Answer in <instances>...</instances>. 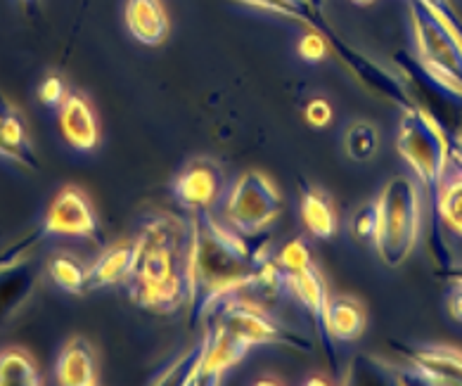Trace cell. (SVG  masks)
<instances>
[{"label": "cell", "mask_w": 462, "mask_h": 386, "mask_svg": "<svg viewBox=\"0 0 462 386\" xmlns=\"http://www.w3.org/2000/svg\"><path fill=\"white\" fill-rule=\"evenodd\" d=\"M190 325L197 327L228 297L249 290L256 263L273 256L266 242L254 247L247 234L209 214L192 211L190 218Z\"/></svg>", "instance_id": "1"}, {"label": "cell", "mask_w": 462, "mask_h": 386, "mask_svg": "<svg viewBox=\"0 0 462 386\" xmlns=\"http://www.w3.org/2000/svg\"><path fill=\"white\" fill-rule=\"evenodd\" d=\"M135 266L128 299L159 316H176L190 304V221L154 211L135 234Z\"/></svg>", "instance_id": "2"}, {"label": "cell", "mask_w": 462, "mask_h": 386, "mask_svg": "<svg viewBox=\"0 0 462 386\" xmlns=\"http://www.w3.org/2000/svg\"><path fill=\"white\" fill-rule=\"evenodd\" d=\"M396 150L403 161L411 166V171L418 178L431 211V249L434 259H439L441 268L448 266V259L441 252V237H439L437 202L441 192L443 178L448 173V138L441 133V128L420 112L418 107L403 109L399 121V135H396Z\"/></svg>", "instance_id": "3"}, {"label": "cell", "mask_w": 462, "mask_h": 386, "mask_svg": "<svg viewBox=\"0 0 462 386\" xmlns=\"http://www.w3.org/2000/svg\"><path fill=\"white\" fill-rule=\"evenodd\" d=\"M380 225L374 234V247L384 266L399 268L411 256L420 234V192L408 176L386 180L377 199Z\"/></svg>", "instance_id": "4"}, {"label": "cell", "mask_w": 462, "mask_h": 386, "mask_svg": "<svg viewBox=\"0 0 462 386\" xmlns=\"http://www.w3.org/2000/svg\"><path fill=\"white\" fill-rule=\"evenodd\" d=\"M209 320H216L233 335H237L242 342L249 346H282L299 351V354H310L313 344L299 329L290 327L278 317H273L268 310L261 308L249 299H242L240 294L228 297L223 304L216 306V310L209 316Z\"/></svg>", "instance_id": "5"}, {"label": "cell", "mask_w": 462, "mask_h": 386, "mask_svg": "<svg viewBox=\"0 0 462 386\" xmlns=\"http://www.w3.org/2000/svg\"><path fill=\"white\" fill-rule=\"evenodd\" d=\"M393 64L411 93L412 105L430 116L448 140L462 138V93H456L446 83L439 81L422 62L411 52L399 51Z\"/></svg>", "instance_id": "6"}, {"label": "cell", "mask_w": 462, "mask_h": 386, "mask_svg": "<svg viewBox=\"0 0 462 386\" xmlns=\"http://www.w3.org/2000/svg\"><path fill=\"white\" fill-rule=\"evenodd\" d=\"M408 10L418 60L439 81L462 93V41L420 0H411Z\"/></svg>", "instance_id": "7"}, {"label": "cell", "mask_w": 462, "mask_h": 386, "mask_svg": "<svg viewBox=\"0 0 462 386\" xmlns=\"http://www.w3.org/2000/svg\"><path fill=\"white\" fill-rule=\"evenodd\" d=\"M226 221L242 234H259L282 214V197L278 185L266 173H242L226 197Z\"/></svg>", "instance_id": "8"}, {"label": "cell", "mask_w": 462, "mask_h": 386, "mask_svg": "<svg viewBox=\"0 0 462 386\" xmlns=\"http://www.w3.org/2000/svg\"><path fill=\"white\" fill-rule=\"evenodd\" d=\"M310 29H318V32L325 33V39H328L329 43V51L342 60V64L354 74L356 81L361 83V86H365V90H370L373 96L382 97V100L393 105V107H401V112L415 107L411 93L405 88L403 78H401L399 74H393V71L384 69L382 64H377L374 60L363 55L361 51H356L351 43H346V41L329 26V22L325 20V14H320L316 20V24L310 26Z\"/></svg>", "instance_id": "9"}, {"label": "cell", "mask_w": 462, "mask_h": 386, "mask_svg": "<svg viewBox=\"0 0 462 386\" xmlns=\"http://www.w3.org/2000/svg\"><path fill=\"white\" fill-rule=\"evenodd\" d=\"M41 234L43 230H36L26 240L0 253V325L14 317V313L29 301L33 287L39 282L41 268L32 256V249Z\"/></svg>", "instance_id": "10"}, {"label": "cell", "mask_w": 462, "mask_h": 386, "mask_svg": "<svg viewBox=\"0 0 462 386\" xmlns=\"http://www.w3.org/2000/svg\"><path fill=\"white\" fill-rule=\"evenodd\" d=\"M43 234L58 237H79V240H100V223L88 195L81 188L67 185L55 195L45 211Z\"/></svg>", "instance_id": "11"}, {"label": "cell", "mask_w": 462, "mask_h": 386, "mask_svg": "<svg viewBox=\"0 0 462 386\" xmlns=\"http://www.w3.org/2000/svg\"><path fill=\"white\" fill-rule=\"evenodd\" d=\"M226 192V173L214 159H192L171 183V195L190 211L211 209Z\"/></svg>", "instance_id": "12"}, {"label": "cell", "mask_w": 462, "mask_h": 386, "mask_svg": "<svg viewBox=\"0 0 462 386\" xmlns=\"http://www.w3.org/2000/svg\"><path fill=\"white\" fill-rule=\"evenodd\" d=\"M411 367L415 384L424 386H462V351L450 346H408L392 344Z\"/></svg>", "instance_id": "13"}, {"label": "cell", "mask_w": 462, "mask_h": 386, "mask_svg": "<svg viewBox=\"0 0 462 386\" xmlns=\"http://www.w3.org/2000/svg\"><path fill=\"white\" fill-rule=\"evenodd\" d=\"M287 291H290L291 297L301 304V308L309 313L313 329H316V335L320 336V342H323L325 354H328L329 358V365L335 367V370H339V365H337L335 339H332V335H329L328 329V285H325L323 275H320V271L316 268V263L306 268V271L287 275Z\"/></svg>", "instance_id": "14"}, {"label": "cell", "mask_w": 462, "mask_h": 386, "mask_svg": "<svg viewBox=\"0 0 462 386\" xmlns=\"http://www.w3.org/2000/svg\"><path fill=\"white\" fill-rule=\"evenodd\" d=\"M204 358L202 370L197 377V386L221 384L223 374L240 365L249 354V344L242 342L240 336L233 335L230 329L218 325L216 320H207V332L202 335Z\"/></svg>", "instance_id": "15"}, {"label": "cell", "mask_w": 462, "mask_h": 386, "mask_svg": "<svg viewBox=\"0 0 462 386\" xmlns=\"http://www.w3.org/2000/svg\"><path fill=\"white\" fill-rule=\"evenodd\" d=\"M60 131H62V138L77 152L96 150L97 142H100V126H97L96 112L86 97L79 96V93L67 96V100L60 107Z\"/></svg>", "instance_id": "16"}, {"label": "cell", "mask_w": 462, "mask_h": 386, "mask_svg": "<svg viewBox=\"0 0 462 386\" xmlns=\"http://www.w3.org/2000/svg\"><path fill=\"white\" fill-rule=\"evenodd\" d=\"M55 380L62 386H96L97 361L88 339L71 336L64 344L55 363Z\"/></svg>", "instance_id": "17"}, {"label": "cell", "mask_w": 462, "mask_h": 386, "mask_svg": "<svg viewBox=\"0 0 462 386\" xmlns=\"http://www.w3.org/2000/svg\"><path fill=\"white\" fill-rule=\"evenodd\" d=\"M124 22L128 33L143 45L164 43L171 29L162 0H126Z\"/></svg>", "instance_id": "18"}, {"label": "cell", "mask_w": 462, "mask_h": 386, "mask_svg": "<svg viewBox=\"0 0 462 386\" xmlns=\"http://www.w3.org/2000/svg\"><path fill=\"white\" fill-rule=\"evenodd\" d=\"M342 381L356 386H401L415 384V377L411 367H396L373 354H358L348 363Z\"/></svg>", "instance_id": "19"}, {"label": "cell", "mask_w": 462, "mask_h": 386, "mask_svg": "<svg viewBox=\"0 0 462 386\" xmlns=\"http://www.w3.org/2000/svg\"><path fill=\"white\" fill-rule=\"evenodd\" d=\"M135 266V242H121L105 249L88 266V291L128 282Z\"/></svg>", "instance_id": "20"}, {"label": "cell", "mask_w": 462, "mask_h": 386, "mask_svg": "<svg viewBox=\"0 0 462 386\" xmlns=\"http://www.w3.org/2000/svg\"><path fill=\"white\" fill-rule=\"evenodd\" d=\"M0 157L10 159L20 166L36 169V154L29 142L24 119L5 100H0Z\"/></svg>", "instance_id": "21"}, {"label": "cell", "mask_w": 462, "mask_h": 386, "mask_svg": "<svg viewBox=\"0 0 462 386\" xmlns=\"http://www.w3.org/2000/svg\"><path fill=\"white\" fill-rule=\"evenodd\" d=\"M301 221L316 240H332L337 234V211L328 192L301 180Z\"/></svg>", "instance_id": "22"}, {"label": "cell", "mask_w": 462, "mask_h": 386, "mask_svg": "<svg viewBox=\"0 0 462 386\" xmlns=\"http://www.w3.org/2000/svg\"><path fill=\"white\" fill-rule=\"evenodd\" d=\"M367 325L365 306L354 297H329L328 329L335 342H356L361 339Z\"/></svg>", "instance_id": "23"}, {"label": "cell", "mask_w": 462, "mask_h": 386, "mask_svg": "<svg viewBox=\"0 0 462 386\" xmlns=\"http://www.w3.org/2000/svg\"><path fill=\"white\" fill-rule=\"evenodd\" d=\"M45 272L60 290L71 297H81L88 291V268L71 253H52L45 261Z\"/></svg>", "instance_id": "24"}, {"label": "cell", "mask_w": 462, "mask_h": 386, "mask_svg": "<svg viewBox=\"0 0 462 386\" xmlns=\"http://www.w3.org/2000/svg\"><path fill=\"white\" fill-rule=\"evenodd\" d=\"M39 367L33 358L22 348L0 351V386H41Z\"/></svg>", "instance_id": "25"}, {"label": "cell", "mask_w": 462, "mask_h": 386, "mask_svg": "<svg viewBox=\"0 0 462 386\" xmlns=\"http://www.w3.org/2000/svg\"><path fill=\"white\" fill-rule=\"evenodd\" d=\"M202 358H204V342L199 339L190 351H185L183 355H178L176 361L166 367L164 372H159L157 377H152L150 384L197 386V377H199V370H202Z\"/></svg>", "instance_id": "26"}, {"label": "cell", "mask_w": 462, "mask_h": 386, "mask_svg": "<svg viewBox=\"0 0 462 386\" xmlns=\"http://www.w3.org/2000/svg\"><path fill=\"white\" fill-rule=\"evenodd\" d=\"M437 218L450 233L462 240V173L456 171L453 176L443 178L441 192L437 202Z\"/></svg>", "instance_id": "27"}, {"label": "cell", "mask_w": 462, "mask_h": 386, "mask_svg": "<svg viewBox=\"0 0 462 386\" xmlns=\"http://www.w3.org/2000/svg\"><path fill=\"white\" fill-rule=\"evenodd\" d=\"M233 3H240V5L256 7V10H266V13L280 14V17H287V20L301 22L306 26H313L316 20L323 14V10L310 5V0H233Z\"/></svg>", "instance_id": "28"}, {"label": "cell", "mask_w": 462, "mask_h": 386, "mask_svg": "<svg viewBox=\"0 0 462 386\" xmlns=\"http://www.w3.org/2000/svg\"><path fill=\"white\" fill-rule=\"evenodd\" d=\"M344 150L354 161H367L380 150V133L370 121H354L344 133Z\"/></svg>", "instance_id": "29"}, {"label": "cell", "mask_w": 462, "mask_h": 386, "mask_svg": "<svg viewBox=\"0 0 462 386\" xmlns=\"http://www.w3.org/2000/svg\"><path fill=\"white\" fill-rule=\"evenodd\" d=\"M275 261L285 271V275H294V272H301L313 266V256H310V249L304 237H294V240L287 242L285 247L275 253Z\"/></svg>", "instance_id": "30"}, {"label": "cell", "mask_w": 462, "mask_h": 386, "mask_svg": "<svg viewBox=\"0 0 462 386\" xmlns=\"http://www.w3.org/2000/svg\"><path fill=\"white\" fill-rule=\"evenodd\" d=\"M377 225H380V209H377V202L363 204L361 209H356V214L351 216V234H354L358 242H374Z\"/></svg>", "instance_id": "31"}, {"label": "cell", "mask_w": 462, "mask_h": 386, "mask_svg": "<svg viewBox=\"0 0 462 386\" xmlns=\"http://www.w3.org/2000/svg\"><path fill=\"white\" fill-rule=\"evenodd\" d=\"M297 52L301 60L316 64V62H320V60L328 58L332 51H329V43H328V39H325V33L318 32V29H310L309 26V33H304V36H301V41H299Z\"/></svg>", "instance_id": "32"}, {"label": "cell", "mask_w": 462, "mask_h": 386, "mask_svg": "<svg viewBox=\"0 0 462 386\" xmlns=\"http://www.w3.org/2000/svg\"><path fill=\"white\" fill-rule=\"evenodd\" d=\"M304 119L310 128H328L335 119L332 105L325 97H310L304 107Z\"/></svg>", "instance_id": "33"}, {"label": "cell", "mask_w": 462, "mask_h": 386, "mask_svg": "<svg viewBox=\"0 0 462 386\" xmlns=\"http://www.w3.org/2000/svg\"><path fill=\"white\" fill-rule=\"evenodd\" d=\"M39 100L41 105L51 109H60L62 107V102L67 100V86L60 77H48L41 81L39 86Z\"/></svg>", "instance_id": "34"}, {"label": "cell", "mask_w": 462, "mask_h": 386, "mask_svg": "<svg viewBox=\"0 0 462 386\" xmlns=\"http://www.w3.org/2000/svg\"><path fill=\"white\" fill-rule=\"evenodd\" d=\"M453 290L448 294V313L453 320L462 323V285L460 282H450Z\"/></svg>", "instance_id": "35"}, {"label": "cell", "mask_w": 462, "mask_h": 386, "mask_svg": "<svg viewBox=\"0 0 462 386\" xmlns=\"http://www.w3.org/2000/svg\"><path fill=\"white\" fill-rule=\"evenodd\" d=\"M448 161L456 166V171L462 173V138L448 140Z\"/></svg>", "instance_id": "36"}, {"label": "cell", "mask_w": 462, "mask_h": 386, "mask_svg": "<svg viewBox=\"0 0 462 386\" xmlns=\"http://www.w3.org/2000/svg\"><path fill=\"white\" fill-rule=\"evenodd\" d=\"M439 275L448 280V282H460L462 285V266H453V263H450V266L441 268V271H439Z\"/></svg>", "instance_id": "37"}, {"label": "cell", "mask_w": 462, "mask_h": 386, "mask_svg": "<svg viewBox=\"0 0 462 386\" xmlns=\"http://www.w3.org/2000/svg\"><path fill=\"white\" fill-rule=\"evenodd\" d=\"M354 5H373L374 0H351Z\"/></svg>", "instance_id": "38"}, {"label": "cell", "mask_w": 462, "mask_h": 386, "mask_svg": "<svg viewBox=\"0 0 462 386\" xmlns=\"http://www.w3.org/2000/svg\"><path fill=\"white\" fill-rule=\"evenodd\" d=\"M323 3H325V0H310V5L318 7V10H323Z\"/></svg>", "instance_id": "39"}, {"label": "cell", "mask_w": 462, "mask_h": 386, "mask_svg": "<svg viewBox=\"0 0 462 386\" xmlns=\"http://www.w3.org/2000/svg\"><path fill=\"white\" fill-rule=\"evenodd\" d=\"M306 384H325V380H309Z\"/></svg>", "instance_id": "40"}, {"label": "cell", "mask_w": 462, "mask_h": 386, "mask_svg": "<svg viewBox=\"0 0 462 386\" xmlns=\"http://www.w3.org/2000/svg\"><path fill=\"white\" fill-rule=\"evenodd\" d=\"M26 3H32V0H26Z\"/></svg>", "instance_id": "41"}]
</instances>
